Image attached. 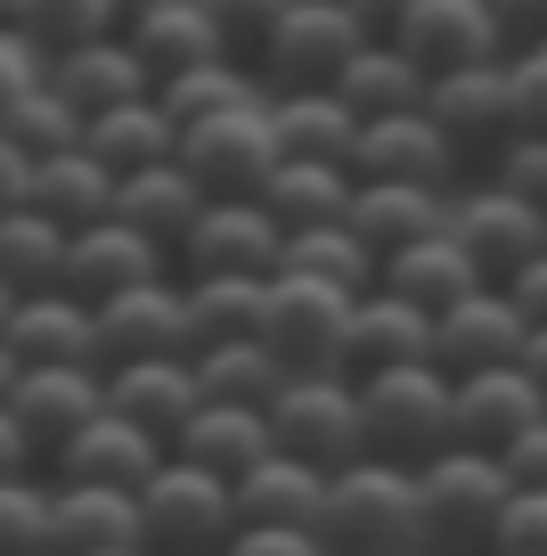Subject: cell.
I'll use <instances>...</instances> for the list:
<instances>
[{
  "label": "cell",
  "mask_w": 547,
  "mask_h": 556,
  "mask_svg": "<svg viewBox=\"0 0 547 556\" xmlns=\"http://www.w3.org/2000/svg\"><path fill=\"white\" fill-rule=\"evenodd\" d=\"M319 491H327L319 467H303V458L270 451V458H254V467L229 483V500H238V523H287V532H310V516H319Z\"/></svg>",
  "instance_id": "obj_32"
},
{
  "label": "cell",
  "mask_w": 547,
  "mask_h": 556,
  "mask_svg": "<svg viewBox=\"0 0 547 556\" xmlns=\"http://www.w3.org/2000/svg\"><path fill=\"white\" fill-rule=\"evenodd\" d=\"M99 409H106L99 401V368H17V384H9V417H17L34 467L66 451Z\"/></svg>",
  "instance_id": "obj_17"
},
{
  "label": "cell",
  "mask_w": 547,
  "mask_h": 556,
  "mask_svg": "<svg viewBox=\"0 0 547 556\" xmlns=\"http://www.w3.org/2000/svg\"><path fill=\"white\" fill-rule=\"evenodd\" d=\"M254 205L270 213L287 238L294 229H335L343 205H352V173H343V164H270Z\"/></svg>",
  "instance_id": "obj_35"
},
{
  "label": "cell",
  "mask_w": 547,
  "mask_h": 556,
  "mask_svg": "<svg viewBox=\"0 0 547 556\" xmlns=\"http://www.w3.org/2000/svg\"><path fill=\"white\" fill-rule=\"evenodd\" d=\"M343 17L359 25V41H393V25L409 17V0H343Z\"/></svg>",
  "instance_id": "obj_52"
},
{
  "label": "cell",
  "mask_w": 547,
  "mask_h": 556,
  "mask_svg": "<svg viewBox=\"0 0 547 556\" xmlns=\"http://www.w3.org/2000/svg\"><path fill=\"white\" fill-rule=\"evenodd\" d=\"M514 368H523V377L539 384V401H547V328H531V336H523V361H514Z\"/></svg>",
  "instance_id": "obj_55"
},
{
  "label": "cell",
  "mask_w": 547,
  "mask_h": 556,
  "mask_svg": "<svg viewBox=\"0 0 547 556\" xmlns=\"http://www.w3.org/2000/svg\"><path fill=\"white\" fill-rule=\"evenodd\" d=\"M9 312H17V295H9V287H0V328H9Z\"/></svg>",
  "instance_id": "obj_61"
},
{
  "label": "cell",
  "mask_w": 547,
  "mask_h": 556,
  "mask_svg": "<svg viewBox=\"0 0 547 556\" xmlns=\"http://www.w3.org/2000/svg\"><path fill=\"white\" fill-rule=\"evenodd\" d=\"M531 417H547L539 384L523 368H474V377H449V442L458 451H507Z\"/></svg>",
  "instance_id": "obj_18"
},
{
  "label": "cell",
  "mask_w": 547,
  "mask_h": 556,
  "mask_svg": "<svg viewBox=\"0 0 547 556\" xmlns=\"http://www.w3.org/2000/svg\"><path fill=\"white\" fill-rule=\"evenodd\" d=\"M425 336H433L425 312H409V303H393V295H359L352 328H343L335 377H377V368H400V361H433Z\"/></svg>",
  "instance_id": "obj_28"
},
{
  "label": "cell",
  "mask_w": 547,
  "mask_h": 556,
  "mask_svg": "<svg viewBox=\"0 0 547 556\" xmlns=\"http://www.w3.org/2000/svg\"><path fill=\"white\" fill-rule=\"evenodd\" d=\"M352 50H359V25L343 17V0H287L278 9V25L262 34V50H254V83H262V99H287V90H327L343 66H352Z\"/></svg>",
  "instance_id": "obj_6"
},
{
  "label": "cell",
  "mask_w": 547,
  "mask_h": 556,
  "mask_svg": "<svg viewBox=\"0 0 547 556\" xmlns=\"http://www.w3.org/2000/svg\"><path fill=\"white\" fill-rule=\"evenodd\" d=\"M34 83H41V50L25 34H0V115H9Z\"/></svg>",
  "instance_id": "obj_50"
},
{
  "label": "cell",
  "mask_w": 547,
  "mask_h": 556,
  "mask_svg": "<svg viewBox=\"0 0 547 556\" xmlns=\"http://www.w3.org/2000/svg\"><path fill=\"white\" fill-rule=\"evenodd\" d=\"M474 9H482V17H491L498 34H507V41L523 34V0H474Z\"/></svg>",
  "instance_id": "obj_56"
},
{
  "label": "cell",
  "mask_w": 547,
  "mask_h": 556,
  "mask_svg": "<svg viewBox=\"0 0 547 556\" xmlns=\"http://www.w3.org/2000/svg\"><path fill=\"white\" fill-rule=\"evenodd\" d=\"M221 556H327L310 532H287V523H238Z\"/></svg>",
  "instance_id": "obj_49"
},
{
  "label": "cell",
  "mask_w": 547,
  "mask_h": 556,
  "mask_svg": "<svg viewBox=\"0 0 547 556\" xmlns=\"http://www.w3.org/2000/svg\"><path fill=\"white\" fill-rule=\"evenodd\" d=\"M148 278H171L164 245H148L139 229H123L115 213H106V222H90V229H74V238H66V270H58V295H74V303L90 312V303L123 295V287H148Z\"/></svg>",
  "instance_id": "obj_16"
},
{
  "label": "cell",
  "mask_w": 547,
  "mask_h": 556,
  "mask_svg": "<svg viewBox=\"0 0 547 556\" xmlns=\"http://www.w3.org/2000/svg\"><path fill=\"white\" fill-rule=\"evenodd\" d=\"M196 213H205V189H196L180 164H148V173L115 180V222L139 229L148 245H164V262H171V245L196 229Z\"/></svg>",
  "instance_id": "obj_30"
},
{
  "label": "cell",
  "mask_w": 547,
  "mask_h": 556,
  "mask_svg": "<svg viewBox=\"0 0 547 556\" xmlns=\"http://www.w3.org/2000/svg\"><path fill=\"white\" fill-rule=\"evenodd\" d=\"M9 384H17V361H9V344H0V401H9Z\"/></svg>",
  "instance_id": "obj_59"
},
{
  "label": "cell",
  "mask_w": 547,
  "mask_h": 556,
  "mask_svg": "<svg viewBox=\"0 0 547 556\" xmlns=\"http://www.w3.org/2000/svg\"><path fill=\"white\" fill-rule=\"evenodd\" d=\"M155 106H164L171 131H189V123H213L229 106H262V83L238 58H213V66H189V74H171V83H155Z\"/></svg>",
  "instance_id": "obj_38"
},
{
  "label": "cell",
  "mask_w": 547,
  "mask_h": 556,
  "mask_svg": "<svg viewBox=\"0 0 547 556\" xmlns=\"http://www.w3.org/2000/svg\"><path fill=\"white\" fill-rule=\"evenodd\" d=\"M0 34H17V0H0Z\"/></svg>",
  "instance_id": "obj_60"
},
{
  "label": "cell",
  "mask_w": 547,
  "mask_h": 556,
  "mask_svg": "<svg viewBox=\"0 0 547 556\" xmlns=\"http://www.w3.org/2000/svg\"><path fill=\"white\" fill-rule=\"evenodd\" d=\"M327 90L352 106V123H384V115H417V106H425V74H417L393 41H359L352 66H343Z\"/></svg>",
  "instance_id": "obj_33"
},
{
  "label": "cell",
  "mask_w": 547,
  "mask_h": 556,
  "mask_svg": "<svg viewBox=\"0 0 547 556\" xmlns=\"http://www.w3.org/2000/svg\"><path fill=\"white\" fill-rule=\"evenodd\" d=\"M148 9H155V0H106V25L123 34V25H131V17H148Z\"/></svg>",
  "instance_id": "obj_57"
},
{
  "label": "cell",
  "mask_w": 547,
  "mask_h": 556,
  "mask_svg": "<svg viewBox=\"0 0 547 556\" xmlns=\"http://www.w3.org/2000/svg\"><path fill=\"white\" fill-rule=\"evenodd\" d=\"M310 540L327 556H425L417 548V483L409 467L359 451L352 467L327 475L319 516H310Z\"/></svg>",
  "instance_id": "obj_1"
},
{
  "label": "cell",
  "mask_w": 547,
  "mask_h": 556,
  "mask_svg": "<svg viewBox=\"0 0 547 556\" xmlns=\"http://www.w3.org/2000/svg\"><path fill=\"white\" fill-rule=\"evenodd\" d=\"M9 475H34V451H25L17 417H9V401H0V483H9Z\"/></svg>",
  "instance_id": "obj_54"
},
{
  "label": "cell",
  "mask_w": 547,
  "mask_h": 556,
  "mask_svg": "<svg viewBox=\"0 0 547 556\" xmlns=\"http://www.w3.org/2000/svg\"><path fill=\"white\" fill-rule=\"evenodd\" d=\"M449 238H458V254L474 262L482 287H507L531 254H547V213L482 180L474 197H458V205H449Z\"/></svg>",
  "instance_id": "obj_12"
},
{
  "label": "cell",
  "mask_w": 547,
  "mask_h": 556,
  "mask_svg": "<svg viewBox=\"0 0 547 556\" xmlns=\"http://www.w3.org/2000/svg\"><path fill=\"white\" fill-rule=\"evenodd\" d=\"M262 123H270L278 164H343L352 156V106L335 90H287V99H262Z\"/></svg>",
  "instance_id": "obj_24"
},
{
  "label": "cell",
  "mask_w": 547,
  "mask_h": 556,
  "mask_svg": "<svg viewBox=\"0 0 547 556\" xmlns=\"http://www.w3.org/2000/svg\"><path fill=\"white\" fill-rule=\"evenodd\" d=\"M164 467V442L139 434V426H123L115 409H99L82 426V434L66 442V451L50 458V483H90V491H139L148 475Z\"/></svg>",
  "instance_id": "obj_20"
},
{
  "label": "cell",
  "mask_w": 547,
  "mask_h": 556,
  "mask_svg": "<svg viewBox=\"0 0 547 556\" xmlns=\"http://www.w3.org/2000/svg\"><path fill=\"white\" fill-rule=\"evenodd\" d=\"M343 229H352V238L384 262V254H400V245L449 229V197H442V189H409V180H352Z\"/></svg>",
  "instance_id": "obj_22"
},
{
  "label": "cell",
  "mask_w": 547,
  "mask_h": 556,
  "mask_svg": "<svg viewBox=\"0 0 547 556\" xmlns=\"http://www.w3.org/2000/svg\"><path fill=\"white\" fill-rule=\"evenodd\" d=\"M523 312H514L498 287H474V295H458L449 312H433V336H425V352H433V368L442 377H474V368H514L523 361Z\"/></svg>",
  "instance_id": "obj_14"
},
{
  "label": "cell",
  "mask_w": 547,
  "mask_h": 556,
  "mask_svg": "<svg viewBox=\"0 0 547 556\" xmlns=\"http://www.w3.org/2000/svg\"><path fill=\"white\" fill-rule=\"evenodd\" d=\"M25 173H34V164H25V148H17V139H0V213L25 205Z\"/></svg>",
  "instance_id": "obj_53"
},
{
  "label": "cell",
  "mask_w": 547,
  "mask_h": 556,
  "mask_svg": "<svg viewBox=\"0 0 547 556\" xmlns=\"http://www.w3.org/2000/svg\"><path fill=\"white\" fill-rule=\"evenodd\" d=\"M106 548H139L131 491L50 483V556H106Z\"/></svg>",
  "instance_id": "obj_25"
},
{
  "label": "cell",
  "mask_w": 547,
  "mask_h": 556,
  "mask_svg": "<svg viewBox=\"0 0 547 556\" xmlns=\"http://www.w3.org/2000/svg\"><path fill=\"white\" fill-rule=\"evenodd\" d=\"M547 34V0H523V41H539Z\"/></svg>",
  "instance_id": "obj_58"
},
{
  "label": "cell",
  "mask_w": 547,
  "mask_h": 556,
  "mask_svg": "<svg viewBox=\"0 0 547 556\" xmlns=\"http://www.w3.org/2000/svg\"><path fill=\"white\" fill-rule=\"evenodd\" d=\"M0 556H50V483L41 475L0 483Z\"/></svg>",
  "instance_id": "obj_43"
},
{
  "label": "cell",
  "mask_w": 547,
  "mask_h": 556,
  "mask_svg": "<svg viewBox=\"0 0 547 556\" xmlns=\"http://www.w3.org/2000/svg\"><path fill=\"white\" fill-rule=\"evenodd\" d=\"M25 213H41V222H58V229L74 238V229H90V222H106V213H115V173H99L82 148L41 156L34 173H25Z\"/></svg>",
  "instance_id": "obj_31"
},
{
  "label": "cell",
  "mask_w": 547,
  "mask_h": 556,
  "mask_svg": "<svg viewBox=\"0 0 547 556\" xmlns=\"http://www.w3.org/2000/svg\"><path fill=\"white\" fill-rule=\"evenodd\" d=\"M99 401L123 417V426H139V434H155L171 451V434L196 417V368L189 361H131V368H106L99 377Z\"/></svg>",
  "instance_id": "obj_21"
},
{
  "label": "cell",
  "mask_w": 547,
  "mask_h": 556,
  "mask_svg": "<svg viewBox=\"0 0 547 556\" xmlns=\"http://www.w3.org/2000/svg\"><path fill=\"white\" fill-rule=\"evenodd\" d=\"M17 34L41 58H58V50H82V41L115 34V25H106V0H17Z\"/></svg>",
  "instance_id": "obj_42"
},
{
  "label": "cell",
  "mask_w": 547,
  "mask_h": 556,
  "mask_svg": "<svg viewBox=\"0 0 547 556\" xmlns=\"http://www.w3.org/2000/svg\"><path fill=\"white\" fill-rule=\"evenodd\" d=\"M498 475H507V491H547V417H531L523 434L498 451Z\"/></svg>",
  "instance_id": "obj_48"
},
{
  "label": "cell",
  "mask_w": 547,
  "mask_h": 556,
  "mask_svg": "<svg viewBox=\"0 0 547 556\" xmlns=\"http://www.w3.org/2000/svg\"><path fill=\"white\" fill-rule=\"evenodd\" d=\"M539 41H547V34H539Z\"/></svg>",
  "instance_id": "obj_63"
},
{
  "label": "cell",
  "mask_w": 547,
  "mask_h": 556,
  "mask_svg": "<svg viewBox=\"0 0 547 556\" xmlns=\"http://www.w3.org/2000/svg\"><path fill=\"white\" fill-rule=\"evenodd\" d=\"M393 50L433 83V74H458V66H491V58H507V34L482 17L474 0H409V17L393 25Z\"/></svg>",
  "instance_id": "obj_15"
},
{
  "label": "cell",
  "mask_w": 547,
  "mask_h": 556,
  "mask_svg": "<svg viewBox=\"0 0 547 556\" xmlns=\"http://www.w3.org/2000/svg\"><path fill=\"white\" fill-rule=\"evenodd\" d=\"M343 173H352V180H409V189H449V180L466 173V156L425 123V106H417V115L359 123V131H352V156H343Z\"/></svg>",
  "instance_id": "obj_13"
},
{
  "label": "cell",
  "mask_w": 547,
  "mask_h": 556,
  "mask_svg": "<svg viewBox=\"0 0 547 556\" xmlns=\"http://www.w3.org/2000/svg\"><path fill=\"white\" fill-rule=\"evenodd\" d=\"M106 556H139V548H106Z\"/></svg>",
  "instance_id": "obj_62"
},
{
  "label": "cell",
  "mask_w": 547,
  "mask_h": 556,
  "mask_svg": "<svg viewBox=\"0 0 547 556\" xmlns=\"http://www.w3.org/2000/svg\"><path fill=\"white\" fill-rule=\"evenodd\" d=\"M0 344L17 368H90V312L74 295H17Z\"/></svg>",
  "instance_id": "obj_29"
},
{
  "label": "cell",
  "mask_w": 547,
  "mask_h": 556,
  "mask_svg": "<svg viewBox=\"0 0 547 556\" xmlns=\"http://www.w3.org/2000/svg\"><path fill=\"white\" fill-rule=\"evenodd\" d=\"M196 9H205V17H213V34H221V50L238 58V66H254L262 34H270V25H278V9H287V0H196Z\"/></svg>",
  "instance_id": "obj_45"
},
{
  "label": "cell",
  "mask_w": 547,
  "mask_h": 556,
  "mask_svg": "<svg viewBox=\"0 0 547 556\" xmlns=\"http://www.w3.org/2000/svg\"><path fill=\"white\" fill-rule=\"evenodd\" d=\"M417 483V548L425 556H491V523L507 507V475L491 451H458L409 467Z\"/></svg>",
  "instance_id": "obj_3"
},
{
  "label": "cell",
  "mask_w": 547,
  "mask_h": 556,
  "mask_svg": "<svg viewBox=\"0 0 547 556\" xmlns=\"http://www.w3.org/2000/svg\"><path fill=\"white\" fill-rule=\"evenodd\" d=\"M171 148H180V131L164 123L155 99H131V106H115V115L82 123V156L99 164V173H115V180L148 173V164H171Z\"/></svg>",
  "instance_id": "obj_34"
},
{
  "label": "cell",
  "mask_w": 547,
  "mask_h": 556,
  "mask_svg": "<svg viewBox=\"0 0 547 556\" xmlns=\"http://www.w3.org/2000/svg\"><path fill=\"white\" fill-rule=\"evenodd\" d=\"M139 507V556H221L229 532H238V500H229L221 475L180 467L164 451V467L131 491Z\"/></svg>",
  "instance_id": "obj_4"
},
{
  "label": "cell",
  "mask_w": 547,
  "mask_h": 556,
  "mask_svg": "<svg viewBox=\"0 0 547 556\" xmlns=\"http://www.w3.org/2000/svg\"><path fill=\"white\" fill-rule=\"evenodd\" d=\"M359 409V451L393 458V467H425L449 451V377L433 361H400L377 377H352Z\"/></svg>",
  "instance_id": "obj_2"
},
{
  "label": "cell",
  "mask_w": 547,
  "mask_h": 556,
  "mask_svg": "<svg viewBox=\"0 0 547 556\" xmlns=\"http://www.w3.org/2000/svg\"><path fill=\"white\" fill-rule=\"evenodd\" d=\"M41 83H50L82 123L90 115H115V106H131V99H155L148 66L131 58V41H123V34H99V41H82V50L41 58Z\"/></svg>",
  "instance_id": "obj_19"
},
{
  "label": "cell",
  "mask_w": 547,
  "mask_h": 556,
  "mask_svg": "<svg viewBox=\"0 0 547 556\" xmlns=\"http://www.w3.org/2000/svg\"><path fill=\"white\" fill-rule=\"evenodd\" d=\"M131 361H189V319H180V278H148L123 295L90 303V368H131Z\"/></svg>",
  "instance_id": "obj_8"
},
{
  "label": "cell",
  "mask_w": 547,
  "mask_h": 556,
  "mask_svg": "<svg viewBox=\"0 0 547 556\" xmlns=\"http://www.w3.org/2000/svg\"><path fill=\"white\" fill-rule=\"evenodd\" d=\"M262 287L270 278H189L180 287V319H189V352L262 336Z\"/></svg>",
  "instance_id": "obj_36"
},
{
  "label": "cell",
  "mask_w": 547,
  "mask_h": 556,
  "mask_svg": "<svg viewBox=\"0 0 547 556\" xmlns=\"http://www.w3.org/2000/svg\"><path fill=\"white\" fill-rule=\"evenodd\" d=\"M58 270H66V229L25 205L0 213V287L9 295H58Z\"/></svg>",
  "instance_id": "obj_39"
},
{
  "label": "cell",
  "mask_w": 547,
  "mask_h": 556,
  "mask_svg": "<svg viewBox=\"0 0 547 556\" xmlns=\"http://www.w3.org/2000/svg\"><path fill=\"white\" fill-rule=\"evenodd\" d=\"M507 99H514V131H547V41H523L507 58Z\"/></svg>",
  "instance_id": "obj_47"
},
{
  "label": "cell",
  "mask_w": 547,
  "mask_h": 556,
  "mask_svg": "<svg viewBox=\"0 0 547 556\" xmlns=\"http://www.w3.org/2000/svg\"><path fill=\"white\" fill-rule=\"evenodd\" d=\"M491 556H547V491H507L491 523Z\"/></svg>",
  "instance_id": "obj_46"
},
{
  "label": "cell",
  "mask_w": 547,
  "mask_h": 556,
  "mask_svg": "<svg viewBox=\"0 0 547 556\" xmlns=\"http://www.w3.org/2000/svg\"><path fill=\"white\" fill-rule=\"evenodd\" d=\"M0 139H17L25 148V164H41V156H66V148H82V115H74L66 99H58L50 83H34L9 115H0Z\"/></svg>",
  "instance_id": "obj_41"
},
{
  "label": "cell",
  "mask_w": 547,
  "mask_h": 556,
  "mask_svg": "<svg viewBox=\"0 0 547 556\" xmlns=\"http://www.w3.org/2000/svg\"><path fill=\"white\" fill-rule=\"evenodd\" d=\"M491 189L523 197V205L547 213V131H514L507 148L491 156Z\"/></svg>",
  "instance_id": "obj_44"
},
{
  "label": "cell",
  "mask_w": 547,
  "mask_h": 556,
  "mask_svg": "<svg viewBox=\"0 0 547 556\" xmlns=\"http://www.w3.org/2000/svg\"><path fill=\"white\" fill-rule=\"evenodd\" d=\"M278 270L294 278H319V287H343V295H377V254L352 238V229H294L287 254H278Z\"/></svg>",
  "instance_id": "obj_40"
},
{
  "label": "cell",
  "mask_w": 547,
  "mask_h": 556,
  "mask_svg": "<svg viewBox=\"0 0 547 556\" xmlns=\"http://www.w3.org/2000/svg\"><path fill=\"white\" fill-rule=\"evenodd\" d=\"M482 278H474V262L458 254V238L449 229H433V238H417V245H400V254H384L377 262V295H393V303H409V312H449L458 295H474Z\"/></svg>",
  "instance_id": "obj_23"
},
{
  "label": "cell",
  "mask_w": 547,
  "mask_h": 556,
  "mask_svg": "<svg viewBox=\"0 0 547 556\" xmlns=\"http://www.w3.org/2000/svg\"><path fill=\"white\" fill-rule=\"evenodd\" d=\"M270 451L303 458V467L335 475L359 458V409H352V377H287L270 393Z\"/></svg>",
  "instance_id": "obj_7"
},
{
  "label": "cell",
  "mask_w": 547,
  "mask_h": 556,
  "mask_svg": "<svg viewBox=\"0 0 547 556\" xmlns=\"http://www.w3.org/2000/svg\"><path fill=\"white\" fill-rule=\"evenodd\" d=\"M171 458L221 475V483H238L254 458H270V417H262V409H229V401H196V417L171 434Z\"/></svg>",
  "instance_id": "obj_26"
},
{
  "label": "cell",
  "mask_w": 547,
  "mask_h": 556,
  "mask_svg": "<svg viewBox=\"0 0 547 556\" xmlns=\"http://www.w3.org/2000/svg\"><path fill=\"white\" fill-rule=\"evenodd\" d=\"M352 303H359V295H343V287L270 270V287H262V352H270L287 377H335L343 328H352Z\"/></svg>",
  "instance_id": "obj_5"
},
{
  "label": "cell",
  "mask_w": 547,
  "mask_h": 556,
  "mask_svg": "<svg viewBox=\"0 0 547 556\" xmlns=\"http://www.w3.org/2000/svg\"><path fill=\"white\" fill-rule=\"evenodd\" d=\"M189 368H196V393H205V401H229V409H270V393L287 384V368L262 352V336L205 344V352H189Z\"/></svg>",
  "instance_id": "obj_37"
},
{
  "label": "cell",
  "mask_w": 547,
  "mask_h": 556,
  "mask_svg": "<svg viewBox=\"0 0 547 556\" xmlns=\"http://www.w3.org/2000/svg\"><path fill=\"white\" fill-rule=\"evenodd\" d=\"M278 254H287V229H278L254 197H205L196 229L171 245L180 287H189V278H270Z\"/></svg>",
  "instance_id": "obj_9"
},
{
  "label": "cell",
  "mask_w": 547,
  "mask_h": 556,
  "mask_svg": "<svg viewBox=\"0 0 547 556\" xmlns=\"http://www.w3.org/2000/svg\"><path fill=\"white\" fill-rule=\"evenodd\" d=\"M123 41H131V58L148 66V83H171V74H189V66L229 58L221 34H213V17L196 9V0H155L148 17L123 25Z\"/></svg>",
  "instance_id": "obj_27"
},
{
  "label": "cell",
  "mask_w": 547,
  "mask_h": 556,
  "mask_svg": "<svg viewBox=\"0 0 547 556\" xmlns=\"http://www.w3.org/2000/svg\"><path fill=\"white\" fill-rule=\"evenodd\" d=\"M171 164H180L205 197H262L278 148H270L262 106H229V115H213V123H189L180 148H171Z\"/></svg>",
  "instance_id": "obj_10"
},
{
  "label": "cell",
  "mask_w": 547,
  "mask_h": 556,
  "mask_svg": "<svg viewBox=\"0 0 547 556\" xmlns=\"http://www.w3.org/2000/svg\"><path fill=\"white\" fill-rule=\"evenodd\" d=\"M498 295H507L514 312H523V328H547V254H531L523 270H514L507 287H498Z\"/></svg>",
  "instance_id": "obj_51"
},
{
  "label": "cell",
  "mask_w": 547,
  "mask_h": 556,
  "mask_svg": "<svg viewBox=\"0 0 547 556\" xmlns=\"http://www.w3.org/2000/svg\"><path fill=\"white\" fill-rule=\"evenodd\" d=\"M425 123L458 148L466 164H491L498 148L514 139V99H507V58L491 66H458L425 83Z\"/></svg>",
  "instance_id": "obj_11"
}]
</instances>
